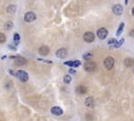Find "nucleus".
<instances>
[{"label": "nucleus", "instance_id": "obj_1", "mask_svg": "<svg viewBox=\"0 0 134 121\" xmlns=\"http://www.w3.org/2000/svg\"><path fill=\"white\" fill-rule=\"evenodd\" d=\"M23 18H24V21H25L26 23H32V22H34L36 20L37 15H36V14L34 13V12L29 11L24 15Z\"/></svg>", "mask_w": 134, "mask_h": 121}, {"label": "nucleus", "instance_id": "obj_2", "mask_svg": "<svg viewBox=\"0 0 134 121\" xmlns=\"http://www.w3.org/2000/svg\"><path fill=\"white\" fill-rule=\"evenodd\" d=\"M97 68V65L95 62L91 61V60H88L86 63L84 64V69L87 72H93L95 71Z\"/></svg>", "mask_w": 134, "mask_h": 121}, {"label": "nucleus", "instance_id": "obj_3", "mask_svg": "<svg viewBox=\"0 0 134 121\" xmlns=\"http://www.w3.org/2000/svg\"><path fill=\"white\" fill-rule=\"evenodd\" d=\"M16 76L21 82H27L29 80V74L23 70H18L16 73Z\"/></svg>", "mask_w": 134, "mask_h": 121}, {"label": "nucleus", "instance_id": "obj_4", "mask_svg": "<svg viewBox=\"0 0 134 121\" xmlns=\"http://www.w3.org/2000/svg\"><path fill=\"white\" fill-rule=\"evenodd\" d=\"M104 66L107 70H111L115 66V59L111 56H107L104 60Z\"/></svg>", "mask_w": 134, "mask_h": 121}, {"label": "nucleus", "instance_id": "obj_5", "mask_svg": "<svg viewBox=\"0 0 134 121\" xmlns=\"http://www.w3.org/2000/svg\"><path fill=\"white\" fill-rule=\"evenodd\" d=\"M107 34H108V31H107V30L104 27L98 29L97 31V37H98V39H100V40H105V38L107 37Z\"/></svg>", "mask_w": 134, "mask_h": 121}, {"label": "nucleus", "instance_id": "obj_6", "mask_svg": "<svg viewBox=\"0 0 134 121\" xmlns=\"http://www.w3.org/2000/svg\"><path fill=\"white\" fill-rule=\"evenodd\" d=\"M83 39L86 42H88V43H91V42L94 41L95 40V35L93 32L91 31H87L84 33V35H83Z\"/></svg>", "mask_w": 134, "mask_h": 121}, {"label": "nucleus", "instance_id": "obj_7", "mask_svg": "<svg viewBox=\"0 0 134 121\" xmlns=\"http://www.w3.org/2000/svg\"><path fill=\"white\" fill-rule=\"evenodd\" d=\"M112 11H113V13L115 14V15H121L123 12V5L117 4V5H115L112 7Z\"/></svg>", "mask_w": 134, "mask_h": 121}, {"label": "nucleus", "instance_id": "obj_8", "mask_svg": "<svg viewBox=\"0 0 134 121\" xmlns=\"http://www.w3.org/2000/svg\"><path fill=\"white\" fill-rule=\"evenodd\" d=\"M85 105L87 108L89 109H93L95 107V100L93 97H88L85 100Z\"/></svg>", "mask_w": 134, "mask_h": 121}, {"label": "nucleus", "instance_id": "obj_9", "mask_svg": "<svg viewBox=\"0 0 134 121\" xmlns=\"http://www.w3.org/2000/svg\"><path fill=\"white\" fill-rule=\"evenodd\" d=\"M56 55L57 58H61V59H63V58H66V56H67V50H66V48H59V49L57 50V51L56 52Z\"/></svg>", "mask_w": 134, "mask_h": 121}, {"label": "nucleus", "instance_id": "obj_10", "mask_svg": "<svg viewBox=\"0 0 134 121\" xmlns=\"http://www.w3.org/2000/svg\"><path fill=\"white\" fill-rule=\"evenodd\" d=\"M27 60L23 58V56H15V63L16 66H23V65L26 64Z\"/></svg>", "mask_w": 134, "mask_h": 121}, {"label": "nucleus", "instance_id": "obj_11", "mask_svg": "<svg viewBox=\"0 0 134 121\" xmlns=\"http://www.w3.org/2000/svg\"><path fill=\"white\" fill-rule=\"evenodd\" d=\"M38 53H39V55L43 56H48L49 54V48L48 46H41V47L38 48Z\"/></svg>", "mask_w": 134, "mask_h": 121}, {"label": "nucleus", "instance_id": "obj_12", "mask_svg": "<svg viewBox=\"0 0 134 121\" xmlns=\"http://www.w3.org/2000/svg\"><path fill=\"white\" fill-rule=\"evenodd\" d=\"M51 113L53 115H55V116H61V115H63L64 111H63V110L60 107L55 106L51 109Z\"/></svg>", "mask_w": 134, "mask_h": 121}, {"label": "nucleus", "instance_id": "obj_13", "mask_svg": "<svg viewBox=\"0 0 134 121\" xmlns=\"http://www.w3.org/2000/svg\"><path fill=\"white\" fill-rule=\"evenodd\" d=\"M66 66H69L71 67H78V66H81V61L80 60H73V61H66L64 63Z\"/></svg>", "mask_w": 134, "mask_h": 121}, {"label": "nucleus", "instance_id": "obj_14", "mask_svg": "<svg viewBox=\"0 0 134 121\" xmlns=\"http://www.w3.org/2000/svg\"><path fill=\"white\" fill-rule=\"evenodd\" d=\"M123 64L126 67H131V66H134V59L131 58H127L124 59L123 61Z\"/></svg>", "mask_w": 134, "mask_h": 121}, {"label": "nucleus", "instance_id": "obj_15", "mask_svg": "<svg viewBox=\"0 0 134 121\" xmlns=\"http://www.w3.org/2000/svg\"><path fill=\"white\" fill-rule=\"evenodd\" d=\"M76 91H77V92L80 93V94H85L87 92V91H88V89H87V87H85V86H83V85H80L76 88Z\"/></svg>", "mask_w": 134, "mask_h": 121}, {"label": "nucleus", "instance_id": "obj_16", "mask_svg": "<svg viewBox=\"0 0 134 121\" xmlns=\"http://www.w3.org/2000/svg\"><path fill=\"white\" fill-rule=\"evenodd\" d=\"M6 12L8 14H11V15L15 14L16 12V5H9L6 8Z\"/></svg>", "mask_w": 134, "mask_h": 121}, {"label": "nucleus", "instance_id": "obj_17", "mask_svg": "<svg viewBox=\"0 0 134 121\" xmlns=\"http://www.w3.org/2000/svg\"><path fill=\"white\" fill-rule=\"evenodd\" d=\"M13 27H14V23H13V22H11V21H7L6 23L4 24V28H5V30H6V31L12 30Z\"/></svg>", "mask_w": 134, "mask_h": 121}, {"label": "nucleus", "instance_id": "obj_18", "mask_svg": "<svg viewBox=\"0 0 134 121\" xmlns=\"http://www.w3.org/2000/svg\"><path fill=\"white\" fill-rule=\"evenodd\" d=\"M124 39L123 38H122V40H120L119 41H116V43H115L113 46H111L110 48H119V47H121L122 45L123 44V42H124Z\"/></svg>", "mask_w": 134, "mask_h": 121}, {"label": "nucleus", "instance_id": "obj_19", "mask_svg": "<svg viewBox=\"0 0 134 121\" xmlns=\"http://www.w3.org/2000/svg\"><path fill=\"white\" fill-rule=\"evenodd\" d=\"M123 29H124V23H120L119 27H118V30L116 31V35L117 36H120L122 34V32L123 31Z\"/></svg>", "mask_w": 134, "mask_h": 121}, {"label": "nucleus", "instance_id": "obj_20", "mask_svg": "<svg viewBox=\"0 0 134 121\" xmlns=\"http://www.w3.org/2000/svg\"><path fill=\"white\" fill-rule=\"evenodd\" d=\"M20 39H21V37H20L19 33H17V32H15V34H14V41H15V43L16 45H18L20 42Z\"/></svg>", "mask_w": 134, "mask_h": 121}, {"label": "nucleus", "instance_id": "obj_21", "mask_svg": "<svg viewBox=\"0 0 134 121\" xmlns=\"http://www.w3.org/2000/svg\"><path fill=\"white\" fill-rule=\"evenodd\" d=\"M92 56H93V54L91 53V52H88V53H85L84 55H83V59L88 61V60H90L91 58H92Z\"/></svg>", "mask_w": 134, "mask_h": 121}, {"label": "nucleus", "instance_id": "obj_22", "mask_svg": "<svg viewBox=\"0 0 134 121\" xmlns=\"http://www.w3.org/2000/svg\"><path fill=\"white\" fill-rule=\"evenodd\" d=\"M64 84H70V82H72V76H71L70 74H65V75L64 76Z\"/></svg>", "mask_w": 134, "mask_h": 121}, {"label": "nucleus", "instance_id": "obj_23", "mask_svg": "<svg viewBox=\"0 0 134 121\" xmlns=\"http://www.w3.org/2000/svg\"><path fill=\"white\" fill-rule=\"evenodd\" d=\"M5 40H6V37H5V35L3 33V32H0V43L1 44L5 43Z\"/></svg>", "mask_w": 134, "mask_h": 121}, {"label": "nucleus", "instance_id": "obj_24", "mask_svg": "<svg viewBox=\"0 0 134 121\" xmlns=\"http://www.w3.org/2000/svg\"><path fill=\"white\" fill-rule=\"evenodd\" d=\"M116 41H117V40L116 39H110L108 40V42H107V43L109 44V45H111V44H115V43H116Z\"/></svg>", "mask_w": 134, "mask_h": 121}, {"label": "nucleus", "instance_id": "obj_25", "mask_svg": "<svg viewBox=\"0 0 134 121\" xmlns=\"http://www.w3.org/2000/svg\"><path fill=\"white\" fill-rule=\"evenodd\" d=\"M38 60H39V61H43V62H46V63H49V64H51V63H52V61H50V60L42 59V58H38Z\"/></svg>", "mask_w": 134, "mask_h": 121}, {"label": "nucleus", "instance_id": "obj_26", "mask_svg": "<svg viewBox=\"0 0 134 121\" xmlns=\"http://www.w3.org/2000/svg\"><path fill=\"white\" fill-rule=\"evenodd\" d=\"M130 35H131V37H134V29L131 31V32H130Z\"/></svg>", "mask_w": 134, "mask_h": 121}, {"label": "nucleus", "instance_id": "obj_27", "mask_svg": "<svg viewBox=\"0 0 134 121\" xmlns=\"http://www.w3.org/2000/svg\"><path fill=\"white\" fill-rule=\"evenodd\" d=\"M69 73H70V74H75V70H73V69H72V68H71L70 70H69Z\"/></svg>", "mask_w": 134, "mask_h": 121}, {"label": "nucleus", "instance_id": "obj_28", "mask_svg": "<svg viewBox=\"0 0 134 121\" xmlns=\"http://www.w3.org/2000/svg\"><path fill=\"white\" fill-rule=\"evenodd\" d=\"M9 48H11L12 50H15V51L16 50V48H15V47H14V46H12V45H9Z\"/></svg>", "mask_w": 134, "mask_h": 121}, {"label": "nucleus", "instance_id": "obj_29", "mask_svg": "<svg viewBox=\"0 0 134 121\" xmlns=\"http://www.w3.org/2000/svg\"><path fill=\"white\" fill-rule=\"evenodd\" d=\"M10 74H13V75H15V76H16V74H15V73L13 72V70H10Z\"/></svg>", "mask_w": 134, "mask_h": 121}, {"label": "nucleus", "instance_id": "obj_30", "mask_svg": "<svg viewBox=\"0 0 134 121\" xmlns=\"http://www.w3.org/2000/svg\"><path fill=\"white\" fill-rule=\"evenodd\" d=\"M131 13H132V15H134V7L132 8V10H131Z\"/></svg>", "mask_w": 134, "mask_h": 121}, {"label": "nucleus", "instance_id": "obj_31", "mask_svg": "<svg viewBox=\"0 0 134 121\" xmlns=\"http://www.w3.org/2000/svg\"><path fill=\"white\" fill-rule=\"evenodd\" d=\"M125 4H126V5L128 4V0H125Z\"/></svg>", "mask_w": 134, "mask_h": 121}, {"label": "nucleus", "instance_id": "obj_32", "mask_svg": "<svg viewBox=\"0 0 134 121\" xmlns=\"http://www.w3.org/2000/svg\"><path fill=\"white\" fill-rule=\"evenodd\" d=\"M133 73H134V69H133Z\"/></svg>", "mask_w": 134, "mask_h": 121}]
</instances>
